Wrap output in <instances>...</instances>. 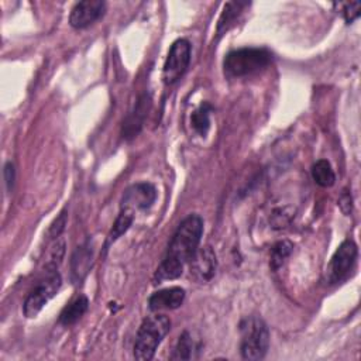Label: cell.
Wrapping results in <instances>:
<instances>
[{"mask_svg":"<svg viewBox=\"0 0 361 361\" xmlns=\"http://www.w3.org/2000/svg\"><path fill=\"white\" fill-rule=\"evenodd\" d=\"M203 234V220L199 214H189L175 230L168 245L166 254L154 274V283L172 281L182 275L185 264H188L199 248Z\"/></svg>","mask_w":361,"mask_h":361,"instance_id":"1","label":"cell"},{"mask_svg":"<svg viewBox=\"0 0 361 361\" xmlns=\"http://www.w3.org/2000/svg\"><path fill=\"white\" fill-rule=\"evenodd\" d=\"M171 330V320L165 314H152L142 320L134 341V358L149 361L164 337Z\"/></svg>","mask_w":361,"mask_h":361,"instance_id":"2","label":"cell"},{"mask_svg":"<svg viewBox=\"0 0 361 361\" xmlns=\"http://www.w3.org/2000/svg\"><path fill=\"white\" fill-rule=\"evenodd\" d=\"M240 353L244 360L257 361L267 355L269 347V330L258 316H248L240 323Z\"/></svg>","mask_w":361,"mask_h":361,"instance_id":"3","label":"cell"},{"mask_svg":"<svg viewBox=\"0 0 361 361\" xmlns=\"http://www.w3.org/2000/svg\"><path fill=\"white\" fill-rule=\"evenodd\" d=\"M271 59V52L264 48H240L226 55L223 68L228 78H243L264 69Z\"/></svg>","mask_w":361,"mask_h":361,"instance_id":"4","label":"cell"},{"mask_svg":"<svg viewBox=\"0 0 361 361\" xmlns=\"http://www.w3.org/2000/svg\"><path fill=\"white\" fill-rule=\"evenodd\" d=\"M62 285L61 275L56 269H51L48 276L41 281L25 298L23 305V312L25 317H35L42 307L47 305V302L56 295Z\"/></svg>","mask_w":361,"mask_h":361,"instance_id":"5","label":"cell"},{"mask_svg":"<svg viewBox=\"0 0 361 361\" xmlns=\"http://www.w3.org/2000/svg\"><path fill=\"white\" fill-rule=\"evenodd\" d=\"M192 45L188 39L180 38L176 39L166 55L164 69H162V79L165 85L176 83L182 75L186 72L189 62H190Z\"/></svg>","mask_w":361,"mask_h":361,"instance_id":"6","label":"cell"},{"mask_svg":"<svg viewBox=\"0 0 361 361\" xmlns=\"http://www.w3.org/2000/svg\"><path fill=\"white\" fill-rule=\"evenodd\" d=\"M358 250L353 240L343 241L336 252L333 254L327 269H326V278L330 283H337L347 278L350 271L353 269L355 261H357Z\"/></svg>","mask_w":361,"mask_h":361,"instance_id":"7","label":"cell"},{"mask_svg":"<svg viewBox=\"0 0 361 361\" xmlns=\"http://www.w3.org/2000/svg\"><path fill=\"white\" fill-rule=\"evenodd\" d=\"M157 199V189L148 182L134 183L126 189L121 197V207L131 209L134 213L137 210H147L152 206Z\"/></svg>","mask_w":361,"mask_h":361,"instance_id":"8","label":"cell"},{"mask_svg":"<svg viewBox=\"0 0 361 361\" xmlns=\"http://www.w3.org/2000/svg\"><path fill=\"white\" fill-rule=\"evenodd\" d=\"M106 11V3L100 0H85L79 1L73 6L71 16H69V24L73 28H86L94 21H97L100 17H103Z\"/></svg>","mask_w":361,"mask_h":361,"instance_id":"9","label":"cell"},{"mask_svg":"<svg viewBox=\"0 0 361 361\" xmlns=\"http://www.w3.org/2000/svg\"><path fill=\"white\" fill-rule=\"evenodd\" d=\"M189 262H190V275L199 282H207L216 274L217 259H216L214 251L209 245L197 248Z\"/></svg>","mask_w":361,"mask_h":361,"instance_id":"10","label":"cell"},{"mask_svg":"<svg viewBox=\"0 0 361 361\" xmlns=\"http://www.w3.org/2000/svg\"><path fill=\"white\" fill-rule=\"evenodd\" d=\"M151 107V99L148 94H144L138 99L134 109L128 113L126 120L123 121V137L130 140L134 138L142 128L144 120L148 114V110Z\"/></svg>","mask_w":361,"mask_h":361,"instance_id":"11","label":"cell"},{"mask_svg":"<svg viewBox=\"0 0 361 361\" xmlns=\"http://www.w3.org/2000/svg\"><path fill=\"white\" fill-rule=\"evenodd\" d=\"M185 300V289L179 286H172L161 289L149 296L148 305L152 312L159 310H172L179 307Z\"/></svg>","mask_w":361,"mask_h":361,"instance_id":"12","label":"cell"},{"mask_svg":"<svg viewBox=\"0 0 361 361\" xmlns=\"http://www.w3.org/2000/svg\"><path fill=\"white\" fill-rule=\"evenodd\" d=\"M92 257H93V251L89 243H85L75 250L71 259V271H72L73 282H79L85 278V275L87 274L92 265Z\"/></svg>","mask_w":361,"mask_h":361,"instance_id":"13","label":"cell"},{"mask_svg":"<svg viewBox=\"0 0 361 361\" xmlns=\"http://www.w3.org/2000/svg\"><path fill=\"white\" fill-rule=\"evenodd\" d=\"M87 307H89L87 298L85 295L78 296L68 306L63 307V310L59 314V323L63 326H71L76 323L86 313Z\"/></svg>","mask_w":361,"mask_h":361,"instance_id":"14","label":"cell"},{"mask_svg":"<svg viewBox=\"0 0 361 361\" xmlns=\"http://www.w3.org/2000/svg\"><path fill=\"white\" fill-rule=\"evenodd\" d=\"M134 220V212L131 209H124L121 207L120 209V213L116 219V221L113 223V227L107 235V240H106V244H104V250L107 251L109 250V245L113 244L120 235H123L131 226Z\"/></svg>","mask_w":361,"mask_h":361,"instance_id":"15","label":"cell"},{"mask_svg":"<svg viewBox=\"0 0 361 361\" xmlns=\"http://www.w3.org/2000/svg\"><path fill=\"white\" fill-rule=\"evenodd\" d=\"M199 350L197 341L189 331H183L179 336V340L175 345V350L171 355V360H192L195 358V353Z\"/></svg>","mask_w":361,"mask_h":361,"instance_id":"16","label":"cell"},{"mask_svg":"<svg viewBox=\"0 0 361 361\" xmlns=\"http://www.w3.org/2000/svg\"><path fill=\"white\" fill-rule=\"evenodd\" d=\"M312 178L322 188H330L336 182L334 171L327 159H319L312 166Z\"/></svg>","mask_w":361,"mask_h":361,"instance_id":"17","label":"cell"},{"mask_svg":"<svg viewBox=\"0 0 361 361\" xmlns=\"http://www.w3.org/2000/svg\"><path fill=\"white\" fill-rule=\"evenodd\" d=\"M210 113L212 106L209 103H202L190 116V124L199 135H204L210 127Z\"/></svg>","mask_w":361,"mask_h":361,"instance_id":"18","label":"cell"},{"mask_svg":"<svg viewBox=\"0 0 361 361\" xmlns=\"http://www.w3.org/2000/svg\"><path fill=\"white\" fill-rule=\"evenodd\" d=\"M247 3H240V1H230L224 6L223 8V13L219 18V23H217V32H223L226 31L231 24L233 21L238 17V14L241 13L243 7H245Z\"/></svg>","mask_w":361,"mask_h":361,"instance_id":"19","label":"cell"},{"mask_svg":"<svg viewBox=\"0 0 361 361\" xmlns=\"http://www.w3.org/2000/svg\"><path fill=\"white\" fill-rule=\"evenodd\" d=\"M292 251H293V244L290 241H288V240L278 241L271 250V267H272V269H278L279 267H282V264L292 254Z\"/></svg>","mask_w":361,"mask_h":361,"instance_id":"20","label":"cell"},{"mask_svg":"<svg viewBox=\"0 0 361 361\" xmlns=\"http://www.w3.org/2000/svg\"><path fill=\"white\" fill-rule=\"evenodd\" d=\"M340 7V11L347 23H353L360 16L361 3L360 1H351V3H338L336 4Z\"/></svg>","mask_w":361,"mask_h":361,"instance_id":"21","label":"cell"},{"mask_svg":"<svg viewBox=\"0 0 361 361\" xmlns=\"http://www.w3.org/2000/svg\"><path fill=\"white\" fill-rule=\"evenodd\" d=\"M66 219H68L66 209H63L59 213V216L54 220V223L49 226V230H48V237L49 238H58L61 235V233L63 231V228L66 226Z\"/></svg>","mask_w":361,"mask_h":361,"instance_id":"22","label":"cell"},{"mask_svg":"<svg viewBox=\"0 0 361 361\" xmlns=\"http://www.w3.org/2000/svg\"><path fill=\"white\" fill-rule=\"evenodd\" d=\"M290 217H292V214L286 213L285 209H278L272 214V224L275 228H282L289 223Z\"/></svg>","mask_w":361,"mask_h":361,"instance_id":"23","label":"cell"},{"mask_svg":"<svg viewBox=\"0 0 361 361\" xmlns=\"http://www.w3.org/2000/svg\"><path fill=\"white\" fill-rule=\"evenodd\" d=\"M337 203H338L340 210H341L345 216H348V214L353 212V197H351V195H350L348 190H343V193L340 195Z\"/></svg>","mask_w":361,"mask_h":361,"instance_id":"24","label":"cell"},{"mask_svg":"<svg viewBox=\"0 0 361 361\" xmlns=\"http://www.w3.org/2000/svg\"><path fill=\"white\" fill-rule=\"evenodd\" d=\"M14 176H16L14 165H13L11 162H7V164L4 165V182H6V186H7V190H10V189L13 188Z\"/></svg>","mask_w":361,"mask_h":361,"instance_id":"25","label":"cell"}]
</instances>
